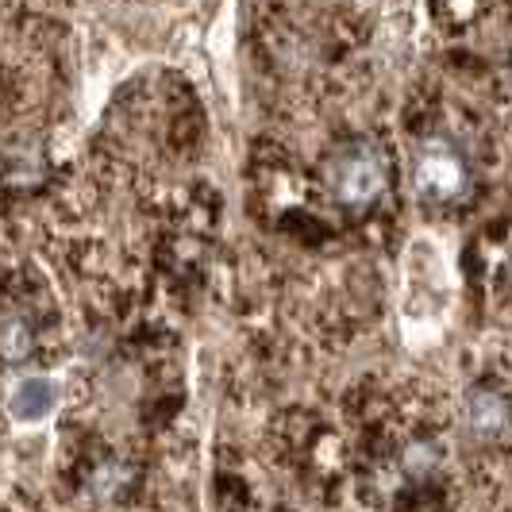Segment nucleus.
<instances>
[{"mask_svg":"<svg viewBox=\"0 0 512 512\" xmlns=\"http://www.w3.org/2000/svg\"><path fill=\"white\" fill-rule=\"evenodd\" d=\"M459 305V262L436 231H416L401 258V332L412 351H428L447 335Z\"/></svg>","mask_w":512,"mask_h":512,"instance_id":"f257e3e1","label":"nucleus"},{"mask_svg":"<svg viewBox=\"0 0 512 512\" xmlns=\"http://www.w3.org/2000/svg\"><path fill=\"white\" fill-rule=\"evenodd\" d=\"M466 189V166L462 154L447 139H428L420 151L412 154V193L420 201H455Z\"/></svg>","mask_w":512,"mask_h":512,"instance_id":"f03ea898","label":"nucleus"},{"mask_svg":"<svg viewBox=\"0 0 512 512\" xmlns=\"http://www.w3.org/2000/svg\"><path fill=\"white\" fill-rule=\"evenodd\" d=\"M332 193L339 205L366 208L382 197L385 189V162L370 147H351L332 162Z\"/></svg>","mask_w":512,"mask_h":512,"instance_id":"7ed1b4c3","label":"nucleus"},{"mask_svg":"<svg viewBox=\"0 0 512 512\" xmlns=\"http://www.w3.org/2000/svg\"><path fill=\"white\" fill-rule=\"evenodd\" d=\"M462 420L470 428V436L478 439H497L509 432V405L505 397L489 393V389H470L466 401H462Z\"/></svg>","mask_w":512,"mask_h":512,"instance_id":"20e7f679","label":"nucleus"},{"mask_svg":"<svg viewBox=\"0 0 512 512\" xmlns=\"http://www.w3.org/2000/svg\"><path fill=\"white\" fill-rule=\"evenodd\" d=\"M54 409V385L47 378H24V382L12 389V397H8V412L16 416V420H43L47 412Z\"/></svg>","mask_w":512,"mask_h":512,"instance_id":"39448f33","label":"nucleus"},{"mask_svg":"<svg viewBox=\"0 0 512 512\" xmlns=\"http://www.w3.org/2000/svg\"><path fill=\"white\" fill-rule=\"evenodd\" d=\"M27 351H31V332H27L24 320H8L4 328H0V355L4 359H24Z\"/></svg>","mask_w":512,"mask_h":512,"instance_id":"423d86ee","label":"nucleus"}]
</instances>
